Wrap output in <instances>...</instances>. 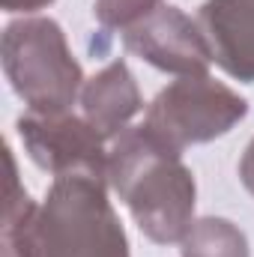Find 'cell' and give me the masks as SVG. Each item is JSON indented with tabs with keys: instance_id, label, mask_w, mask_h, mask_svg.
Wrapping results in <instances>:
<instances>
[{
	"instance_id": "obj_1",
	"label": "cell",
	"mask_w": 254,
	"mask_h": 257,
	"mask_svg": "<svg viewBox=\"0 0 254 257\" xmlns=\"http://www.w3.org/2000/svg\"><path fill=\"white\" fill-rule=\"evenodd\" d=\"M108 183L135 215L141 233L159 245L180 242L194 221L197 186L183 153L147 126L126 128L108 153Z\"/></svg>"
},
{
	"instance_id": "obj_2",
	"label": "cell",
	"mask_w": 254,
	"mask_h": 257,
	"mask_svg": "<svg viewBox=\"0 0 254 257\" xmlns=\"http://www.w3.org/2000/svg\"><path fill=\"white\" fill-rule=\"evenodd\" d=\"M3 72L33 114H63L84 90V72L51 18H21L3 30Z\"/></svg>"
},
{
	"instance_id": "obj_3",
	"label": "cell",
	"mask_w": 254,
	"mask_h": 257,
	"mask_svg": "<svg viewBox=\"0 0 254 257\" xmlns=\"http://www.w3.org/2000/svg\"><path fill=\"white\" fill-rule=\"evenodd\" d=\"M108 180L54 177L39 206V236L45 257H129V239L114 212Z\"/></svg>"
},
{
	"instance_id": "obj_4",
	"label": "cell",
	"mask_w": 254,
	"mask_h": 257,
	"mask_svg": "<svg viewBox=\"0 0 254 257\" xmlns=\"http://www.w3.org/2000/svg\"><path fill=\"white\" fill-rule=\"evenodd\" d=\"M245 114L248 102L227 84L209 75H186L150 102L144 126L162 144L183 153L186 147L227 135Z\"/></svg>"
},
{
	"instance_id": "obj_5",
	"label": "cell",
	"mask_w": 254,
	"mask_h": 257,
	"mask_svg": "<svg viewBox=\"0 0 254 257\" xmlns=\"http://www.w3.org/2000/svg\"><path fill=\"white\" fill-rule=\"evenodd\" d=\"M18 135L27 156L54 177H99L108 180L105 138L75 114H33L18 120Z\"/></svg>"
},
{
	"instance_id": "obj_6",
	"label": "cell",
	"mask_w": 254,
	"mask_h": 257,
	"mask_svg": "<svg viewBox=\"0 0 254 257\" xmlns=\"http://www.w3.org/2000/svg\"><path fill=\"white\" fill-rule=\"evenodd\" d=\"M123 42L141 60L180 78L206 75L209 66L215 63L200 24L191 21L177 6H162L141 24L129 27L123 33Z\"/></svg>"
},
{
	"instance_id": "obj_7",
	"label": "cell",
	"mask_w": 254,
	"mask_h": 257,
	"mask_svg": "<svg viewBox=\"0 0 254 257\" xmlns=\"http://www.w3.org/2000/svg\"><path fill=\"white\" fill-rule=\"evenodd\" d=\"M212 60L230 78L254 84V0H206L197 15Z\"/></svg>"
},
{
	"instance_id": "obj_8",
	"label": "cell",
	"mask_w": 254,
	"mask_h": 257,
	"mask_svg": "<svg viewBox=\"0 0 254 257\" xmlns=\"http://www.w3.org/2000/svg\"><path fill=\"white\" fill-rule=\"evenodd\" d=\"M84 120L102 138H120L129 128L132 117L144 108L135 75L123 60H114L99 75H93L81 90Z\"/></svg>"
},
{
	"instance_id": "obj_9",
	"label": "cell",
	"mask_w": 254,
	"mask_h": 257,
	"mask_svg": "<svg viewBox=\"0 0 254 257\" xmlns=\"http://www.w3.org/2000/svg\"><path fill=\"white\" fill-rule=\"evenodd\" d=\"M6 203H3V227H0V257H45L39 236V206L18 183L15 156L6 150Z\"/></svg>"
},
{
	"instance_id": "obj_10",
	"label": "cell",
	"mask_w": 254,
	"mask_h": 257,
	"mask_svg": "<svg viewBox=\"0 0 254 257\" xmlns=\"http://www.w3.org/2000/svg\"><path fill=\"white\" fill-rule=\"evenodd\" d=\"M183 257H248L245 233L227 218H197L180 239Z\"/></svg>"
},
{
	"instance_id": "obj_11",
	"label": "cell",
	"mask_w": 254,
	"mask_h": 257,
	"mask_svg": "<svg viewBox=\"0 0 254 257\" xmlns=\"http://www.w3.org/2000/svg\"><path fill=\"white\" fill-rule=\"evenodd\" d=\"M156 9H162V0H96V18L102 27L123 30L141 24Z\"/></svg>"
},
{
	"instance_id": "obj_12",
	"label": "cell",
	"mask_w": 254,
	"mask_h": 257,
	"mask_svg": "<svg viewBox=\"0 0 254 257\" xmlns=\"http://www.w3.org/2000/svg\"><path fill=\"white\" fill-rule=\"evenodd\" d=\"M239 180H242V186L254 194V141L245 147V153H242V162H239Z\"/></svg>"
},
{
	"instance_id": "obj_13",
	"label": "cell",
	"mask_w": 254,
	"mask_h": 257,
	"mask_svg": "<svg viewBox=\"0 0 254 257\" xmlns=\"http://www.w3.org/2000/svg\"><path fill=\"white\" fill-rule=\"evenodd\" d=\"M54 0H0V6L6 12H36V9H45L51 6Z\"/></svg>"
}]
</instances>
